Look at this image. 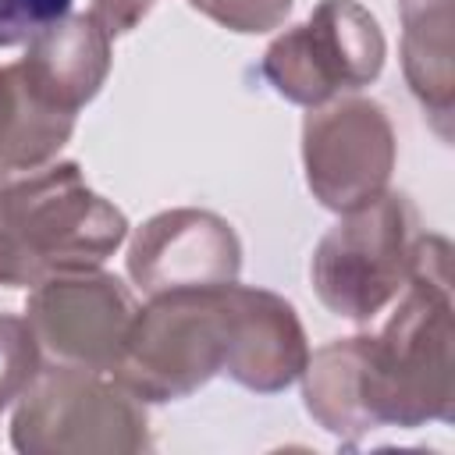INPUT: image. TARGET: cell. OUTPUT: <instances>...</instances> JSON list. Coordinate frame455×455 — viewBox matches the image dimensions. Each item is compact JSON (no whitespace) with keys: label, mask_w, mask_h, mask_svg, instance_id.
Wrapping results in <instances>:
<instances>
[{"label":"cell","mask_w":455,"mask_h":455,"mask_svg":"<svg viewBox=\"0 0 455 455\" xmlns=\"http://www.w3.org/2000/svg\"><path fill=\"white\" fill-rule=\"evenodd\" d=\"M124 217L60 164L0 188V284H39L103 263L124 238Z\"/></svg>","instance_id":"6da1fadb"},{"label":"cell","mask_w":455,"mask_h":455,"mask_svg":"<svg viewBox=\"0 0 455 455\" xmlns=\"http://www.w3.org/2000/svg\"><path fill=\"white\" fill-rule=\"evenodd\" d=\"M412 224L416 217L405 196H373L348 210L313 256V284L320 299L341 316H373L416 263L409 245Z\"/></svg>","instance_id":"7a4b0ae2"},{"label":"cell","mask_w":455,"mask_h":455,"mask_svg":"<svg viewBox=\"0 0 455 455\" xmlns=\"http://www.w3.org/2000/svg\"><path fill=\"white\" fill-rule=\"evenodd\" d=\"M377 21L352 0H323L295 32L281 36L263 60V78L299 103H320L338 89H359L380 71Z\"/></svg>","instance_id":"3957f363"},{"label":"cell","mask_w":455,"mask_h":455,"mask_svg":"<svg viewBox=\"0 0 455 455\" xmlns=\"http://www.w3.org/2000/svg\"><path fill=\"white\" fill-rule=\"evenodd\" d=\"M306 348L291 309L267 295L228 284V370L259 391L288 384L302 370Z\"/></svg>","instance_id":"277c9868"},{"label":"cell","mask_w":455,"mask_h":455,"mask_svg":"<svg viewBox=\"0 0 455 455\" xmlns=\"http://www.w3.org/2000/svg\"><path fill=\"white\" fill-rule=\"evenodd\" d=\"M82 288V313L71 316L64 306H57L46 291L32 299V320L46 345L68 359H78L96 370H114L132 327V299L114 277H85L78 281Z\"/></svg>","instance_id":"5b68a950"},{"label":"cell","mask_w":455,"mask_h":455,"mask_svg":"<svg viewBox=\"0 0 455 455\" xmlns=\"http://www.w3.org/2000/svg\"><path fill=\"white\" fill-rule=\"evenodd\" d=\"M75 110L60 107L28 68H0V171H25L43 164L71 135Z\"/></svg>","instance_id":"8992f818"},{"label":"cell","mask_w":455,"mask_h":455,"mask_svg":"<svg viewBox=\"0 0 455 455\" xmlns=\"http://www.w3.org/2000/svg\"><path fill=\"white\" fill-rule=\"evenodd\" d=\"M75 0H0V46L32 43L68 18Z\"/></svg>","instance_id":"52a82bcc"},{"label":"cell","mask_w":455,"mask_h":455,"mask_svg":"<svg viewBox=\"0 0 455 455\" xmlns=\"http://www.w3.org/2000/svg\"><path fill=\"white\" fill-rule=\"evenodd\" d=\"M192 4L238 32H259L277 25L291 0H192Z\"/></svg>","instance_id":"ba28073f"}]
</instances>
